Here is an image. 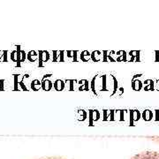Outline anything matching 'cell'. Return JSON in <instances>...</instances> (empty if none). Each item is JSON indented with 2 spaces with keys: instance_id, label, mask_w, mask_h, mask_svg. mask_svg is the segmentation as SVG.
Here are the masks:
<instances>
[{
  "instance_id": "cell-3",
  "label": "cell",
  "mask_w": 159,
  "mask_h": 159,
  "mask_svg": "<svg viewBox=\"0 0 159 159\" xmlns=\"http://www.w3.org/2000/svg\"><path fill=\"white\" fill-rule=\"evenodd\" d=\"M88 113H89V116H88L89 117V123L90 125H92L93 122H96L100 119V112L97 110H91Z\"/></svg>"
},
{
  "instance_id": "cell-5",
  "label": "cell",
  "mask_w": 159,
  "mask_h": 159,
  "mask_svg": "<svg viewBox=\"0 0 159 159\" xmlns=\"http://www.w3.org/2000/svg\"><path fill=\"white\" fill-rule=\"evenodd\" d=\"M41 82H42V89H43V90H51V88L53 87V83L51 82V80H50L49 79H47L46 77H44L43 80Z\"/></svg>"
},
{
  "instance_id": "cell-2",
  "label": "cell",
  "mask_w": 159,
  "mask_h": 159,
  "mask_svg": "<svg viewBox=\"0 0 159 159\" xmlns=\"http://www.w3.org/2000/svg\"><path fill=\"white\" fill-rule=\"evenodd\" d=\"M130 159H159V152L152 151V150H146L134 155Z\"/></svg>"
},
{
  "instance_id": "cell-7",
  "label": "cell",
  "mask_w": 159,
  "mask_h": 159,
  "mask_svg": "<svg viewBox=\"0 0 159 159\" xmlns=\"http://www.w3.org/2000/svg\"><path fill=\"white\" fill-rule=\"evenodd\" d=\"M88 116H89V113L84 110H79L77 114H76V118L79 121H85V120H87Z\"/></svg>"
},
{
  "instance_id": "cell-11",
  "label": "cell",
  "mask_w": 159,
  "mask_h": 159,
  "mask_svg": "<svg viewBox=\"0 0 159 159\" xmlns=\"http://www.w3.org/2000/svg\"><path fill=\"white\" fill-rule=\"evenodd\" d=\"M30 87H31V89H32L34 91L39 90L40 89L42 88V82L40 81L39 80H34L31 82Z\"/></svg>"
},
{
  "instance_id": "cell-6",
  "label": "cell",
  "mask_w": 159,
  "mask_h": 159,
  "mask_svg": "<svg viewBox=\"0 0 159 159\" xmlns=\"http://www.w3.org/2000/svg\"><path fill=\"white\" fill-rule=\"evenodd\" d=\"M53 87L54 89L57 91H62L64 89H66V83L65 81L62 80H57L54 81L53 83Z\"/></svg>"
},
{
  "instance_id": "cell-10",
  "label": "cell",
  "mask_w": 159,
  "mask_h": 159,
  "mask_svg": "<svg viewBox=\"0 0 159 159\" xmlns=\"http://www.w3.org/2000/svg\"><path fill=\"white\" fill-rule=\"evenodd\" d=\"M80 60H82L83 62H88L89 59H91V53L88 51H82L80 55Z\"/></svg>"
},
{
  "instance_id": "cell-8",
  "label": "cell",
  "mask_w": 159,
  "mask_h": 159,
  "mask_svg": "<svg viewBox=\"0 0 159 159\" xmlns=\"http://www.w3.org/2000/svg\"><path fill=\"white\" fill-rule=\"evenodd\" d=\"M27 58L30 62H34L38 59V54L34 51H30L29 53H27Z\"/></svg>"
},
{
  "instance_id": "cell-16",
  "label": "cell",
  "mask_w": 159,
  "mask_h": 159,
  "mask_svg": "<svg viewBox=\"0 0 159 159\" xmlns=\"http://www.w3.org/2000/svg\"><path fill=\"white\" fill-rule=\"evenodd\" d=\"M152 139H153L154 141H156V142H157L159 143V137H153Z\"/></svg>"
},
{
  "instance_id": "cell-1",
  "label": "cell",
  "mask_w": 159,
  "mask_h": 159,
  "mask_svg": "<svg viewBox=\"0 0 159 159\" xmlns=\"http://www.w3.org/2000/svg\"><path fill=\"white\" fill-rule=\"evenodd\" d=\"M91 89L96 95H97V92H102L113 96L118 91V81L113 75L102 74L92 80Z\"/></svg>"
},
{
  "instance_id": "cell-14",
  "label": "cell",
  "mask_w": 159,
  "mask_h": 159,
  "mask_svg": "<svg viewBox=\"0 0 159 159\" xmlns=\"http://www.w3.org/2000/svg\"><path fill=\"white\" fill-rule=\"evenodd\" d=\"M79 90H89V81L85 80V83H82V86H80Z\"/></svg>"
},
{
  "instance_id": "cell-15",
  "label": "cell",
  "mask_w": 159,
  "mask_h": 159,
  "mask_svg": "<svg viewBox=\"0 0 159 159\" xmlns=\"http://www.w3.org/2000/svg\"><path fill=\"white\" fill-rule=\"evenodd\" d=\"M38 159H67L64 157H60V156H53V157H42V158Z\"/></svg>"
},
{
  "instance_id": "cell-9",
  "label": "cell",
  "mask_w": 159,
  "mask_h": 159,
  "mask_svg": "<svg viewBox=\"0 0 159 159\" xmlns=\"http://www.w3.org/2000/svg\"><path fill=\"white\" fill-rule=\"evenodd\" d=\"M91 59H92L93 61H95V62H98V61H100L101 59H102V53L98 51H93V52L91 53Z\"/></svg>"
},
{
  "instance_id": "cell-4",
  "label": "cell",
  "mask_w": 159,
  "mask_h": 159,
  "mask_svg": "<svg viewBox=\"0 0 159 159\" xmlns=\"http://www.w3.org/2000/svg\"><path fill=\"white\" fill-rule=\"evenodd\" d=\"M51 54L49 51H40L38 53V60L40 62V66H42L43 63L48 62L51 58Z\"/></svg>"
},
{
  "instance_id": "cell-12",
  "label": "cell",
  "mask_w": 159,
  "mask_h": 159,
  "mask_svg": "<svg viewBox=\"0 0 159 159\" xmlns=\"http://www.w3.org/2000/svg\"><path fill=\"white\" fill-rule=\"evenodd\" d=\"M75 82H77V81H76V80H66V81H65V83H66V89H67V90H74Z\"/></svg>"
},
{
  "instance_id": "cell-13",
  "label": "cell",
  "mask_w": 159,
  "mask_h": 159,
  "mask_svg": "<svg viewBox=\"0 0 159 159\" xmlns=\"http://www.w3.org/2000/svg\"><path fill=\"white\" fill-rule=\"evenodd\" d=\"M10 60L12 62H16L18 64V53L17 50H14L10 52Z\"/></svg>"
}]
</instances>
